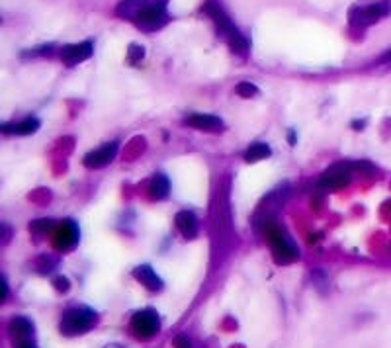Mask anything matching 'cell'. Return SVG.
<instances>
[{"mask_svg":"<svg viewBox=\"0 0 391 348\" xmlns=\"http://www.w3.org/2000/svg\"><path fill=\"white\" fill-rule=\"evenodd\" d=\"M235 90H237V95L242 96V98H252V96L259 95V88L254 85H251V83H239Z\"/></svg>","mask_w":391,"mask_h":348,"instance_id":"ac0fdd59","label":"cell"},{"mask_svg":"<svg viewBox=\"0 0 391 348\" xmlns=\"http://www.w3.org/2000/svg\"><path fill=\"white\" fill-rule=\"evenodd\" d=\"M94 46L92 41H81V43H73V46H65L61 49V59L63 63L69 67H75L83 63L86 59L92 57Z\"/></svg>","mask_w":391,"mask_h":348,"instance_id":"30bf717a","label":"cell"},{"mask_svg":"<svg viewBox=\"0 0 391 348\" xmlns=\"http://www.w3.org/2000/svg\"><path fill=\"white\" fill-rule=\"evenodd\" d=\"M174 348H194V344H192V340L188 339L186 335H178L174 339Z\"/></svg>","mask_w":391,"mask_h":348,"instance_id":"44dd1931","label":"cell"},{"mask_svg":"<svg viewBox=\"0 0 391 348\" xmlns=\"http://www.w3.org/2000/svg\"><path fill=\"white\" fill-rule=\"evenodd\" d=\"M204 12L214 20L215 26L219 29V34L224 36L225 41L229 43V48L233 49V53L245 57L249 53V39L242 36L239 29L235 28V24L229 18V14L225 12L224 6L219 4V0H205Z\"/></svg>","mask_w":391,"mask_h":348,"instance_id":"7a4b0ae2","label":"cell"},{"mask_svg":"<svg viewBox=\"0 0 391 348\" xmlns=\"http://www.w3.org/2000/svg\"><path fill=\"white\" fill-rule=\"evenodd\" d=\"M39 130V122L36 118H26L22 122L16 123H4L2 125V133L6 135H32Z\"/></svg>","mask_w":391,"mask_h":348,"instance_id":"9a60e30c","label":"cell"},{"mask_svg":"<svg viewBox=\"0 0 391 348\" xmlns=\"http://www.w3.org/2000/svg\"><path fill=\"white\" fill-rule=\"evenodd\" d=\"M78 243V227L75 221H63L57 227L55 235H53V246L57 251H69Z\"/></svg>","mask_w":391,"mask_h":348,"instance_id":"9c48e42d","label":"cell"},{"mask_svg":"<svg viewBox=\"0 0 391 348\" xmlns=\"http://www.w3.org/2000/svg\"><path fill=\"white\" fill-rule=\"evenodd\" d=\"M130 329L133 337L141 340H149L160 330V319L155 309H141L131 317Z\"/></svg>","mask_w":391,"mask_h":348,"instance_id":"52a82bcc","label":"cell"},{"mask_svg":"<svg viewBox=\"0 0 391 348\" xmlns=\"http://www.w3.org/2000/svg\"><path fill=\"white\" fill-rule=\"evenodd\" d=\"M133 278H135L137 282L143 284L151 292H160V290H163V280L158 278L157 272L151 268L149 264L137 266V268L133 270Z\"/></svg>","mask_w":391,"mask_h":348,"instance_id":"4fadbf2b","label":"cell"},{"mask_svg":"<svg viewBox=\"0 0 391 348\" xmlns=\"http://www.w3.org/2000/svg\"><path fill=\"white\" fill-rule=\"evenodd\" d=\"M387 14H391V0H373L368 4L352 6L348 12V20L354 28H368L378 20L385 18Z\"/></svg>","mask_w":391,"mask_h":348,"instance_id":"5b68a950","label":"cell"},{"mask_svg":"<svg viewBox=\"0 0 391 348\" xmlns=\"http://www.w3.org/2000/svg\"><path fill=\"white\" fill-rule=\"evenodd\" d=\"M380 61H382V63H391V49L390 51H385V53L380 57Z\"/></svg>","mask_w":391,"mask_h":348,"instance_id":"7402d4cb","label":"cell"},{"mask_svg":"<svg viewBox=\"0 0 391 348\" xmlns=\"http://www.w3.org/2000/svg\"><path fill=\"white\" fill-rule=\"evenodd\" d=\"M10 335H12V339L18 340L20 344H24V342H29V339L34 337V323L28 319V317H14V319L10 321Z\"/></svg>","mask_w":391,"mask_h":348,"instance_id":"7c38bea8","label":"cell"},{"mask_svg":"<svg viewBox=\"0 0 391 348\" xmlns=\"http://www.w3.org/2000/svg\"><path fill=\"white\" fill-rule=\"evenodd\" d=\"M184 122H186V125L194 127V130H200V132H224V122L219 118H215V116H210V113H192V116H188Z\"/></svg>","mask_w":391,"mask_h":348,"instance_id":"8fae6325","label":"cell"},{"mask_svg":"<svg viewBox=\"0 0 391 348\" xmlns=\"http://www.w3.org/2000/svg\"><path fill=\"white\" fill-rule=\"evenodd\" d=\"M116 14L131 20L145 32H157L168 22L167 0H123L116 8Z\"/></svg>","mask_w":391,"mask_h":348,"instance_id":"6da1fadb","label":"cell"},{"mask_svg":"<svg viewBox=\"0 0 391 348\" xmlns=\"http://www.w3.org/2000/svg\"><path fill=\"white\" fill-rule=\"evenodd\" d=\"M18 348H36L34 344H29V342H24V344H20Z\"/></svg>","mask_w":391,"mask_h":348,"instance_id":"603a6c76","label":"cell"},{"mask_svg":"<svg viewBox=\"0 0 391 348\" xmlns=\"http://www.w3.org/2000/svg\"><path fill=\"white\" fill-rule=\"evenodd\" d=\"M51 227H53V219H36V221H32L29 229H32V231H38V233H41V231L51 229Z\"/></svg>","mask_w":391,"mask_h":348,"instance_id":"d6986e66","label":"cell"},{"mask_svg":"<svg viewBox=\"0 0 391 348\" xmlns=\"http://www.w3.org/2000/svg\"><path fill=\"white\" fill-rule=\"evenodd\" d=\"M96 321H98V315L90 307H83V305L71 307L63 313L59 329L65 337H78V335H84V333L92 329Z\"/></svg>","mask_w":391,"mask_h":348,"instance_id":"277c9868","label":"cell"},{"mask_svg":"<svg viewBox=\"0 0 391 348\" xmlns=\"http://www.w3.org/2000/svg\"><path fill=\"white\" fill-rule=\"evenodd\" d=\"M174 221H177V229L182 233L184 239H194L198 235V217L192 211H188V209L178 211Z\"/></svg>","mask_w":391,"mask_h":348,"instance_id":"5bb4252c","label":"cell"},{"mask_svg":"<svg viewBox=\"0 0 391 348\" xmlns=\"http://www.w3.org/2000/svg\"><path fill=\"white\" fill-rule=\"evenodd\" d=\"M354 169H358V162H336L323 172V176L319 179L317 186L323 192H333V190L343 188L352 180Z\"/></svg>","mask_w":391,"mask_h":348,"instance_id":"8992f818","label":"cell"},{"mask_svg":"<svg viewBox=\"0 0 391 348\" xmlns=\"http://www.w3.org/2000/svg\"><path fill=\"white\" fill-rule=\"evenodd\" d=\"M116 155H118V143H106L102 147L90 151L88 155H84L83 162L86 169H102L116 159Z\"/></svg>","mask_w":391,"mask_h":348,"instance_id":"ba28073f","label":"cell"},{"mask_svg":"<svg viewBox=\"0 0 391 348\" xmlns=\"http://www.w3.org/2000/svg\"><path fill=\"white\" fill-rule=\"evenodd\" d=\"M143 55H145L143 48H139V46H131V48H130V61H131V63H137L139 59H143Z\"/></svg>","mask_w":391,"mask_h":348,"instance_id":"ffe728a7","label":"cell"},{"mask_svg":"<svg viewBox=\"0 0 391 348\" xmlns=\"http://www.w3.org/2000/svg\"><path fill=\"white\" fill-rule=\"evenodd\" d=\"M262 233L266 235L268 243L272 246V254H274V260L278 264H289L294 260L299 258V249L294 243L291 239L286 235V231L276 223V219H270V221H264L262 223Z\"/></svg>","mask_w":391,"mask_h":348,"instance_id":"3957f363","label":"cell"},{"mask_svg":"<svg viewBox=\"0 0 391 348\" xmlns=\"http://www.w3.org/2000/svg\"><path fill=\"white\" fill-rule=\"evenodd\" d=\"M170 192V182L165 174H155L149 184V196L153 200H165Z\"/></svg>","mask_w":391,"mask_h":348,"instance_id":"2e32d148","label":"cell"},{"mask_svg":"<svg viewBox=\"0 0 391 348\" xmlns=\"http://www.w3.org/2000/svg\"><path fill=\"white\" fill-rule=\"evenodd\" d=\"M272 155L270 147L266 143H252L249 151L245 153V160L247 162H259L262 159H268Z\"/></svg>","mask_w":391,"mask_h":348,"instance_id":"e0dca14e","label":"cell"}]
</instances>
